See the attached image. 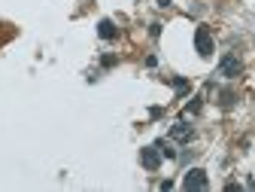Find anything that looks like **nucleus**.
<instances>
[{"label": "nucleus", "instance_id": "nucleus-1", "mask_svg": "<svg viewBox=\"0 0 255 192\" xmlns=\"http://www.w3.org/2000/svg\"><path fill=\"white\" fill-rule=\"evenodd\" d=\"M207 186H210V177H207L204 168H189L186 177H182V189H189V192H200Z\"/></svg>", "mask_w": 255, "mask_h": 192}, {"label": "nucleus", "instance_id": "nucleus-2", "mask_svg": "<svg viewBox=\"0 0 255 192\" xmlns=\"http://www.w3.org/2000/svg\"><path fill=\"white\" fill-rule=\"evenodd\" d=\"M243 74V61H240V55L237 52H228V55L219 61V77H225V79H237Z\"/></svg>", "mask_w": 255, "mask_h": 192}, {"label": "nucleus", "instance_id": "nucleus-3", "mask_svg": "<svg viewBox=\"0 0 255 192\" xmlns=\"http://www.w3.org/2000/svg\"><path fill=\"white\" fill-rule=\"evenodd\" d=\"M194 49H197V55H200V58H213L216 43H213V34H210V28H204V25H200V28L194 31Z\"/></svg>", "mask_w": 255, "mask_h": 192}, {"label": "nucleus", "instance_id": "nucleus-4", "mask_svg": "<svg viewBox=\"0 0 255 192\" xmlns=\"http://www.w3.org/2000/svg\"><path fill=\"white\" fill-rule=\"evenodd\" d=\"M140 162L146 171H158L161 168V150L158 147H143L140 150Z\"/></svg>", "mask_w": 255, "mask_h": 192}, {"label": "nucleus", "instance_id": "nucleus-5", "mask_svg": "<svg viewBox=\"0 0 255 192\" xmlns=\"http://www.w3.org/2000/svg\"><path fill=\"white\" fill-rule=\"evenodd\" d=\"M170 137H173V141H179V144H189L191 137H194V128L189 125V122H182V119H179L176 125L170 128Z\"/></svg>", "mask_w": 255, "mask_h": 192}, {"label": "nucleus", "instance_id": "nucleus-6", "mask_svg": "<svg viewBox=\"0 0 255 192\" xmlns=\"http://www.w3.org/2000/svg\"><path fill=\"white\" fill-rule=\"evenodd\" d=\"M97 37H100V40H116V37H119L116 22H113V19H100V22H97Z\"/></svg>", "mask_w": 255, "mask_h": 192}, {"label": "nucleus", "instance_id": "nucleus-7", "mask_svg": "<svg viewBox=\"0 0 255 192\" xmlns=\"http://www.w3.org/2000/svg\"><path fill=\"white\" fill-rule=\"evenodd\" d=\"M170 82H173V89H176V92H179V95H186V92H189V89H191V85H189V79H182V77H173V79H170Z\"/></svg>", "mask_w": 255, "mask_h": 192}, {"label": "nucleus", "instance_id": "nucleus-8", "mask_svg": "<svg viewBox=\"0 0 255 192\" xmlns=\"http://www.w3.org/2000/svg\"><path fill=\"white\" fill-rule=\"evenodd\" d=\"M219 98H222V101H219V104H222V107L228 110V107H234V104H237V95L234 92H222V95H219Z\"/></svg>", "mask_w": 255, "mask_h": 192}, {"label": "nucleus", "instance_id": "nucleus-9", "mask_svg": "<svg viewBox=\"0 0 255 192\" xmlns=\"http://www.w3.org/2000/svg\"><path fill=\"white\" fill-rule=\"evenodd\" d=\"M155 147H158V150H161V155H167V159H176V150H173V147H170V144H164V141H158V144H155Z\"/></svg>", "mask_w": 255, "mask_h": 192}, {"label": "nucleus", "instance_id": "nucleus-10", "mask_svg": "<svg viewBox=\"0 0 255 192\" xmlns=\"http://www.w3.org/2000/svg\"><path fill=\"white\" fill-rule=\"evenodd\" d=\"M116 61H119V58H116V55H103V61H100V64H103V67H113V64H116Z\"/></svg>", "mask_w": 255, "mask_h": 192}, {"label": "nucleus", "instance_id": "nucleus-11", "mask_svg": "<svg viewBox=\"0 0 255 192\" xmlns=\"http://www.w3.org/2000/svg\"><path fill=\"white\" fill-rule=\"evenodd\" d=\"M155 6L158 9H170V0H155Z\"/></svg>", "mask_w": 255, "mask_h": 192}, {"label": "nucleus", "instance_id": "nucleus-12", "mask_svg": "<svg viewBox=\"0 0 255 192\" xmlns=\"http://www.w3.org/2000/svg\"><path fill=\"white\" fill-rule=\"evenodd\" d=\"M149 34H152V37H158V34H161V25L155 22V25H149Z\"/></svg>", "mask_w": 255, "mask_h": 192}]
</instances>
